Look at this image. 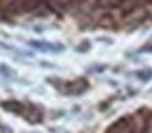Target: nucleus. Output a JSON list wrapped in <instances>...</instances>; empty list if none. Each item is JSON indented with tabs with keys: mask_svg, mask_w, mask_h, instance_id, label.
I'll return each mask as SVG.
<instances>
[{
	"mask_svg": "<svg viewBox=\"0 0 152 133\" xmlns=\"http://www.w3.org/2000/svg\"><path fill=\"white\" fill-rule=\"evenodd\" d=\"M136 76H137L141 81H149L152 78V70L151 68H142V70L136 71Z\"/></svg>",
	"mask_w": 152,
	"mask_h": 133,
	"instance_id": "nucleus-2",
	"label": "nucleus"
},
{
	"mask_svg": "<svg viewBox=\"0 0 152 133\" xmlns=\"http://www.w3.org/2000/svg\"><path fill=\"white\" fill-rule=\"evenodd\" d=\"M0 73L5 75V76H13V70H10V67H7V65L4 63H0Z\"/></svg>",
	"mask_w": 152,
	"mask_h": 133,
	"instance_id": "nucleus-3",
	"label": "nucleus"
},
{
	"mask_svg": "<svg viewBox=\"0 0 152 133\" xmlns=\"http://www.w3.org/2000/svg\"><path fill=\"white\" fill-rule=\"evenodd\" d=\"M30 45L38 50H46V52H59L64 50V45L61 44H54V42H48V41H30Z\"/></svg>",
	"mask_w": 152,
	"mask_h": 133,
	"instance_id": "nucleus-1",
	"label": "nucleus"
}]
</instances>
